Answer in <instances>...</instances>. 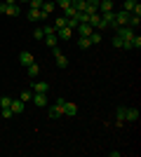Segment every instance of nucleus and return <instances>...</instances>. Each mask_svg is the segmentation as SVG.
Wrapping results in <instances>:
<instances>
[{
	"instance_id": "1",
	"label": "nucleus",
	"mask_w": 141,
	"mask_h": 157,
	"mask_svg": "<svg viewBox=\"0 0 141 157\" xmlns=\"http://www.w3.org/2000/svg\"><path fill=\"white\" fill-rule=\"evenodd\" d=\"M134 28H129V26H115V35L120 40H125V42H129V40L134 38Z\"/></svg>"
},
{
	"instance_id": "2",
	"label": "nucleus",
	"mask_w": 141,
	"mask_h": 157,
	"mask_svg": "<svg viewBox=\"0 0 141 157\" xmlns=\"http://www.w3.org/2000/svg\"><path fill=\"white\" fill-rule=\"evenodd\" d=\"M0 14H10V17H19V14H21V7H19V2H14V5H7V2H0Z\"/></svg>"
},
{
	"instance_id": "3",
	"label": "nucleus",
	"mask_w": 141,
	"mask_h": 157,
	"mask_svg": "<svg viewBox=\"0 0 141 157\" xmlns=\"http://www.w3.org/2000/svg\"><path fill=\"white\" fill-rule=\"evenodd\" d=\"M61 110H64V115L73 117V115H78V105H75L73 101H66V98H64V103H61Z\"/></svg>"
},
{
	"instance_id": "4",
	"label": "nucleus",
	"mask_w": 141,
	"mask_h": 157,
	"mask_svg": "<svg viewBox=\"0 0 141 157\" xmlns=\"http://www.w3.org/2000/svg\"><path fill=\"white\" fill-rule=\"evenodd\" d=\"M52 52H54V61H57V66H59V68H66V66H68V59L64 56V54H61L59 45H57V47H52Z\"/></svg>"
},
{
	"instance_id": "5",
	"label": "nucleus",
	"mask_w": 141,
	"mask_h": 157,
	"mask_svg": "<svg viewBox=\"0 0 141 157\" xmlns=\"http://www.w3.org/2000/svg\"><path fill=\"white\" fill-rule=\"evenodd\" d=\"M127 19H129V12L118 10V12H115V24H113V28H115V26H127Z\"/></svg>"
},
{
	"instance_id": "6",
	"label": "nucleus",
	"mask_w": 141,
	"mask_h": 157,
	"mask_svg": "<svg viewBox=\"0 0 141 157\" xmlns=\"http://www.w3.org/2000/svg\"><path fill=\"white\" fill-rule=\"evenodd\" d=\"M26 17H28L31 21H38V19H49V17H45V14H42V10H31V7L26 10Z\"/></svg>"
},
{
	"instance_id": "7",
	"label": "nucleus",
	"mask_w": 141,
	"mask_h": 157,
	"mask_svg": "<svg viewBox=\"0 0 141 157\" xmlns=\"http://www.w3.org/2000/svg\"><path fill=\"white\" fill-rule=\"evenodd\" d=\"M75 31H78V35H80V38H89L94 28L89 26V24H78V28H75Z\"/></svg>"
},
{
	"instance_id": "8",
	"label": "nucleus",
	"mask_w": 141,
	"mask_h": 157,
	"mask_svg": "<svg viewBox=\"0 0 141 157\" xmlns=\"http://www.w3.org/2000/svg\"><path fill=\"white\" fill-rule=\"evenodd\" d=\"M73 28H68V26H64V28H57V38L59 40H68V38H73Z\"/></svg>"
},
{
	"instance_id": "9",
	"label": "nucleus",
	"mask_w": 141,
	"mask_h": 157,
	"mask_svg": "<svg viewBox=\"0 0 141 157\" xmlns=\"http://www.w3.org/2000/svg\"><path fill=\"white\" fill-rule=\"evenodd\" d=\"M38 108H45L47 105V94H38V92H33V98H31Z\"/></svg>"
},
{
	"instance_id": "10",
	"label": "nucleus",
	"mask_w": 141,
	"mask_h": 157,
	"mask_svg": "<svg viewBox=\"0 0 141 157\" xmlns=\"http://www.w3.org/2000/svg\"><path fill=\"white\" fill-rule=\"evenodd\" d=\"M47 115H49L52 120H59L61 115H64V110H61V105L54 103V105H49V108H47Z\"/></svg>"
},
{
	"instance_id": "11",
	"label": "nucleus",
	"mask_w": 141,
	"mask_h": 157,
	"mask_svg": "<svg viewBox=\"0 0 141 157\" xmlns=\"http://www.w3.org/2000/svg\"><path fill=\"white\" fill-rule=\"evenodd\" d=\"M33 61H35V59H33V54H31V52H21V54H19V63L24 66V68H26V66H31Z\"/></svg>"
},
{
	"instance_id": "12",
	"label": "nucleus",
	"mask_w": 141,
	"mask_h": 157,
	"mask_svg": "<svg viewBox=\"0 0 141 157\" xmlns=\"http://www.w3.org/2000/svg\"><path fill=\"white\" fill-rule=\"evenodd\" d=\"M40 10H42V14H45V17H49V14H52L54 10H57V5H54V0H45Z\"/></svg>"
},
{
	"instance_id": "13",
	"label": "nucleus",
	"mask_w": 141,
	"mask_h": 157,
	"mask_svg": "<svg viewBox=\"0 0 141 157\" xmlns=\"http://www.w3.org/2000/svg\"><path fill=\"white\" fill-rule=\"evenodd\" d=\"M139 120V110L136 108H127L125 110V122H136Z\"/></svg>"
},
{
	"instance_id": "14",
	"label": "nucleus",
	"mask_w": 141,
	"mask_h": 157,
	"mask_svg": "<svg viewBox=\"0 0 141 157\" xmlns=\"http://www.w3.org/2000/svg\"><path fill=\"white\" fill-rule=\"evenodd\" d=\"M113 12V0H99V14Z\"/></svg>"
},
{
	"instance_id": "15",
	"label": "nucleus",
	"mask_w": 141,
	"mask_h": 157,
	"mask_svg": "<svg viewBox=\"0 0 141 157\" xmlns=\"http://www.w3.org/2000/svg\"><path fill=\"white\" fill-rule=\"evenodd\" d=\"M10 108H12V113H14V115H17V113H24V101H21V98H12Z\"/></svg>"
},
{
	"instance_id": "16",
	"label": "nucleus",
	"mask_w": 141,
	"mask_h": 157,
	"mask_svg": "<svg viewBox=\"0 0 141 157\" xmlns=\"http://www.w3.org/2000/svg\"><path fill=\"white\" fill-rule=\"evenodd\" d=\"M33 92H38V94H47L49 92V85L47 82H33V87H31Z\"/></svg>"
},
{
	"instance_id": "17",
	"label": "nucleus",
	"mask_w": 141,
	"mask_h": 157,
	"mask_svg": "<svg viewBox=\"0 0 141 157\" xmlns=\"http://www.w3.org/2000/svg\"><path fill=\"white\" fill-rule=\"evenodd\" d=\"M101 19L106 21V26H113V24H115V10H113V12H104V14H101Z\"/></svg>"
},
{
	"instance_id": "18",
	"label": "nucleus",
	"mask_w": 141,
	"mask_h": 157,
	"mask_svg": "<svg viewBox=\"0 0 141 157\" xmlns=\"http://www.w3.org/2000/svg\"><path fill=\"white\" fill-rule=\"evenodd\" d=\"M125 110H127L125 105H118V110H115V122H118V124L125 122Z\"/></svg>"
},
{
	"instance_id": "19",
	"label": "nucleus",
	"mask_w": 141,
	"mask_h": 157,
	"mask_svg": "<svg viewBox=\"0 0 141 157\" xmlns=\"http://www.w3.org/2000/svg\"><path fill=\"white\" fill-rule=\"evenodd\" d=\"M45 45L49 47V49L59 45V38H57V33H54V35H45Z\"/></svg>"
},
{
	"instance_id": "20",
	"label": "nucleus",
	"mask_w": 141,
	"mask_h": 157,
	"mask_svg": "<svg viewBox=\"0 0 141 157\" xmlns=\"http://www.w3.org/2000/svg\"><path fill=\"white\" fill-rule=\"evenodd\" d=\"M26 73H28V78H35V75H38V73H40V66L35 63H31V66H26Z\"/></svg>"
},
{
	"instance_id": "21",
	"label": "nucleus",
	"mask_w": 141,
	"mask_h": 157,
	"mask_svg": "<svg viewBox=\"0 0 141 157\" xmlns=\"http://www.w3.org/2000/svg\"><path fill=\"white\" fill-rule=\"evenodd\" d=\"M134 7H136V0H125V2H122V10H125V12H134Z\"/></svg>"
},
{
	"instance_id": "22",
	"label": "nucleus",
	"mask_w": 141,
	"mask_h": 157,
	"mask_svg": "<svg viewBox=\"0 0 141 157\" xmlns=\"http://www.w3.org/2000/svg\"><path fill=\"white\" fill-rule=\"evenodd\" d=\"M61 12H64V17H66V19H71V17H75V14H78V10H75V7H64V10H61Z\"/></svg>"
},
{
	"instance_id": "23",
	"label": "nucleus",
	"mask_w": 141,
	"mask_h": 157,
	"mask_svg": "<svg viewBox=\"0 0 141 157\" xmlns=\"http://www.w3.org/2000/svg\"><path fill=\"white\" fill-rule=\"evenodd\" d=\"M19 98L24 101V103H26V101H31V98H33V89H24V92L19 94Z\"/></svg>"
},
{
	"instance_id": "24",
	"label": "nucleus",
	"mask_w": 141,
	"mask_h": 157,
	"mask_svg": "<svg viewBox=\"0 0 141 157\" xmlns=\"http://www.w3.org/2000/svg\"><path fill=\"white\" fill-rule=\"evenodd\" d=\"M89 42H92V45H99V42H101V31H92V35H89Z\"/></svg>"
},
{
	"instance_id": "25",
	"label": "nucleus",
	"mask_w": 141,
	"mask_h": 157,
	"mask_svg": "<svg viewBox=\"0 0 141 157\" xmlns=\"http://www.w3.org/2000/svg\"><path fill=\"white\" fill-rule=\"evenodd\" d=\"M71 7H75L78 12H85V0H71Z\"/></svg>"
},
{
	"instance_id": "26",
	"label": "nucleus",
	"mask_w": 141,
	"mask_h": 157,
	"mask_svg": "<svg viewBox=\"0 0 141 157\" xmlns=\"http://www.w3.org/2000/svg\"><path fill=\"white\" fill-rule=\"evenodd\" d=\"M78 45H80V49H89L92 42H89V38H78Z\"/></svg>"
},
{
	"instance_id": "27",
	"label": "nucleus",
	"mask_w": 141,
	"mask_h": 157,
	"mask_svg": "<svg viewBox=\"0 0 141 157\" xmlns=\"http://www.w3.org/2000/svg\"><path fill=\"white\" fill-rule=\"evenodd\" d=\"M129 45H132V49H139V47H141V35H136V33H134V38L129 40Z\"/></svg>"
},
{
	"instance_id": "28",
	"label": "nucleus",
	"mask_w": 141,
	"mask_h": 157,
	"mask_svg": "<svg viewBox=\"0 0 141 157\" xmlns=\"http://www.w3.org/2000/svg\"><path fill=\"white\" fill-rule=\"evenodd\" d=\"M66 17H64V14H61V17H59V19H54V28H64V26H66Z\"/></svg>"
},
{
	"instance_id": "29",
	"label": "nucleus",
	"mask_w": 141,
	"mask_h": 157,
	"mask_svg": "<svg viewBox=\"0 0 141 157\" xmlns=\"http://www.w3.org/2000/svg\"><path fill=\"white\" fill-rule=\"evenodd\" d=\"M42 2H45V0H28V7H31V10H40Z\"/></svg>"
},
{
	"instance_id": "30",
	"label": "nucleus",
	"mask_w": 141,
	"mask_h": 157,
	"mask_svg": "<svg viewBox=\"0 0 141 157\" xmlns=\"http://www.w3.org/2000/svg\"><path fill=\"white\" fill-rule=\"evenodd\" d=\"M42 31H45V35H54L57 28H54V24H47V26H42Z\"/></svg>"
},
{
	"instance_id": "31",
	"label": "nucleus",
	"mask_w": 141,
	"mask_h": 157,
	"mask_svg": "<svg viewBox=\"0 0 141 157\" xmlns=\"http://www.w3.org/2000/svg\"><path fill=\"white\" fill-rule=\"evenodd\" d=\"M33 40H45V31H42V28H35L33 31Z\"/></svg>"
},
{
	"instance_id": "32",
	"label": "nucleus",
	"mask_w": 141,
	"mask_h": 157,
	"mask_svg": "<svg viewBox=\"0 0 141 157\" xmlns=\"http://www.w3.org/2000/svg\"><path fill=\"white\" fill-rule=\"evenodd\" d=\"M10 103H12V98H10V96H2V98H0V108H10Z\"/></svg>"
},
{
	"instance_id": "33",
	"label": "nucleus",
	"mask_w": 141,
	"mask_h": 157,
	"mask_svg": "<svg viewBox=\"0 0 141 157\" xmlns=\"http://www.w3.org/2000/svg\"><path fill=\"white\" fill-rule=\"evenodd\" d=\"M54 5L59 7V10H64V7H68V5H71V0H54Z\"/></svg>"
},
{
	"instance_id": "34",
	"label": "nucleus",
	"mask_w": 141,
	"mask_h": 157,
	"mask_svg": "<svg viewBox=\"0 0 141 157\" xmlns=\"http://www.w3.org/2000/svg\"><path fill=\"white\" fill-rule=\"evenodd\" d=\"M12 115H14V113H12V108H2V117H5V120H10Z\"/></svg>"
},
{
	"instance_id": "35",
	"label": "nucleus",
	"mask_w": 141,
	"mask_h": 157,
	"mask_svg": "<svg viewBox=\"0 0 141 157\" xmlns=\"http://www.w3.org/2000/svg\"><path fill=\"white\" fill-rule=\"evenodd\" d=\"M5 2H7V5H14V2H17V0H5Z\"/></svg>"
},
{
	"instance_id": "36",
	"label": "nucleus",
	"mask_w": 141,
	"mask_h": 157,
	"mask_svg": "<svg viewBox=\"0 0 141 157\" xmlns=\"http://www.w3.org/2000/svg\"><path fill=\"white\" fill-rule=\"evenodd\" d=\"M17 2H28V0H17Z\"/></svg>"
}]
</instances>
